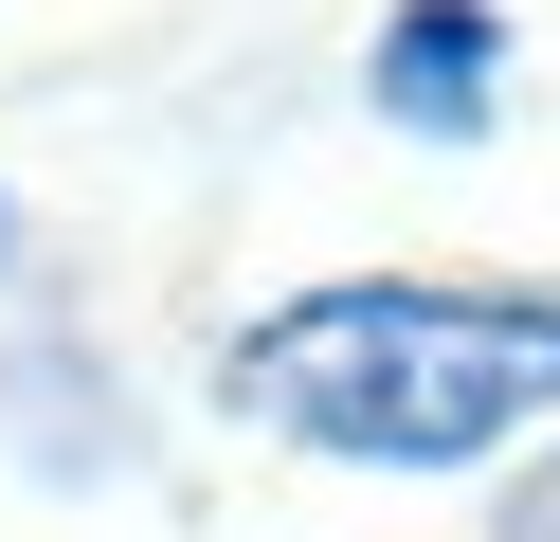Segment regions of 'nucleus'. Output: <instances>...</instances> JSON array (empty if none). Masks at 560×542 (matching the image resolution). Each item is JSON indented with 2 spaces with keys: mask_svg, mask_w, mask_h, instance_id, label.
<instances>
[{
  "mask_svg": "<svg viewBox=\"0 0 560 542\" xmlns=\"http://www.w3.org/2000/svg\"><path fill=\"white\" fill-rule=\"evenodd\" d=\"M235 416L362 470H488L560 416V308L488 289H307L235 344Z\"/></svg>",
  "mask_w": 560,
  "mask_h": 542,
  "instance_id": "1",
  "label": "nucleus"
},
{
  "mask_svg": "<svg viewBox=\"0 0 560 542\" xmlns=\"http://www.w3.org/2000/svg\"><path fill=\"white\" fill-rule=\"evenodd\" d=\"M488 55H506L488 0H398V19H380V108H398L416 145H470L488 127Z\"/></svg>",
  "mask_w": 560,
  "mask_h": 542,
  "instance_id": "2",
  "label": "nucleus"
},
{
  "mask_svg": "<svg viewBox=\"0 0 560 542\" xmlns=\"http://www.w3.org/2000/svg\"><path fill=\"white\" fill-rule=\"evenodd\" d=\"M0 272H19V217H0Z\"/></svg>",
  "mask_w": 560,
  "mask_h": 542,
  "instance_id": "3",
  "label": "nucleus"
}]
</instances>
